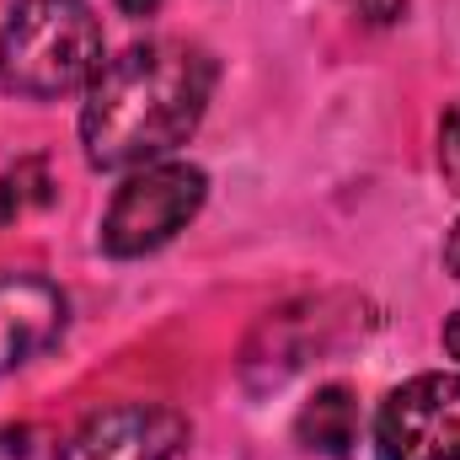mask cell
I'll return each instance as SVG.
<instances>
[{
	"label": "cell",
	"instance_id": "cell-14",
	"mask_svg": "<svg viewBox=\"0 0 460 460\" xmlns=\"http://www.w3.org/2000/svg\"><path fill=\"white\" fill-rule=\"evenodd\" d=\"M445 348H450V358H460V311L445 322Z\"/></svg>",
	"mask_w": 460,
	"mask_h": 460
},
{
	"label": "cell",
	"instance_id": "cell-6",
	"mask_svg": "<svg viewBox=\"0 0 460 460\" xmlns=\"http://www.w3.org/2000/svg\"><path fill=\"white\" fill-rule=\"evenodd\" d=\"M70 300L43 273H0V380L59 343Z\"/></svg>",
	"mask_w": 460,
	"mask_h": 460
},
{
	"label": "cell",
	"instance_id": "cell-5",
	"mask_svg": "<svg viewBox=\"0 0 460 460\" xmlns=\"http://www.w3.org/2000/svg\"><path fill=\"white\" fill-rule=\"evenodd\" d=\"M193 429L177 407L161 402H123L92 412L70 439L59 460H177L188 450Z\"/></svg>",
	"mask_w": 460,
	"mask_h": 460
},
{
	"label": "cell",
	"instance_id": "cell-11",
	"mask_svg": "<svg viewBox=\"0 0 460 460\" xmlns=\"http://www.w3.org/2000/svg\"><path fill=\"white\" fill-rule=\"evenodd\" d=\"M358 16L375 22V27H391V22L407 16V0H358Z\"/></svg>",
	"mask_w": 460,
	"mask_h": 460
},
{
	"label": "cell",
	"instance_id": "cell-13",
	"mask_svg": "<svg viewBox=\"0 0 460 460\" xmlns=\"http://www.w3.org/2000/svg\"><path fill=\"white\" fill-rule=\"evenodd\" d=\"M113 5L123 11V16H150V11H155L161 0H113Z\"/></svg>",
	"mask_w": 460,
	"mask_h": 460
},
{
	"label": "cell",
	"instance_id": "cell-10",
	"mask_svg": "<svg viewBox=\"0 0 460 460\" xmlns=\"http://www.w3.org/2000/svg\"><path fill=\"white\" fill-rule=\"evenodd\" d=\"M439 172H445V182L460 193V102L439 118Z\"/></svg>",
	"mask_w": 460,
	"mask_h": 460
},
{
	"label": "cell",
	"instance_id": "cell-12",
	"mask_svg": "<svg viewBox=\"0 0 460 460\" xmlns=\"http://www.w3.org/2000/svg\"><path fill=\"white\" fill-rule=\"evenodd\" d=\"M445 268L460 279V220H456V230H450V241H445Z\"/></svg>",
	"mask_w": 460,
	"mask_h": 460
},
{
	"label": "cell",
	"instance_id": "cell-7",
	"mask_svg": "<svg viewBox=\"0 0 460 460\" xmlns=\"http://www.w3.org/2000/svg\"><path fill=\"white\" fill-rule=\"evenodd\" d=\"M295 439L311 450V456H327V460H343L353 445H358V402L348 385H322L300 418H295Z\"/></svg>",
	"mask_w": 460,
	"mask_h": 460
},
{
	"label": "cell",
	"instance_id": "cell-4",
	"mask_svg": "<svg viewBox=\"0 0 460 460\" xmlns=\"http://www.w3.org/2000/svg\"><path fill=\"white\" fill-rule=\"evenodd\" d=\"M380 460H460V375H418L375 412Z\"/></svg>",
	"mask_w": 460,
	"mask_h": 460
},
{
	"label": "cell",
	"instance_id": "cell-9",
	"mask_svg": "<svg viewBox=\"0 0 460 460\" xmlns=\"http://www.w3.org/2000/svg\"><path fill=\"white\" fill-rule=\"evenodd\" d=\"M0 460H59V439L38 423H5L0 429Z\"/></svg>",
	"mask_w": 460,
	"mask_h": 460
},
{
	"label": "cell",
	"instance_id": "cell-1",
	"mask_svg": "<svg viewBox=\"0 0 460 460\" xmlns=\"http://www.w3.org/2000/svg\"><path fill=\"white\" fill-rule=\"evenodd\" d=\"M215 54L182 38H145L97 70L81 108V145L97 172H139L182 150L215 97Z\"/></svg>",
	"mask_w": 460,
	"mask_h": 460
},
{
	"label": "cell",
	"instance_id": "cell-2",
	"mask_svg": "<svg viewBox=\"0 0 460 460\" xmlns=\"http://www.w3.org/2000/svg\"><path fill=\"white\" fill-rule=\"evenodd\" d=\"M102 65V22L86 0H22L0 27V86L27 102L86 92Z\"/></svg>",
	"mask_w": 460,
	"mask_h": 460
},
{
	"label": "cell",
	"instance_id": "cell-3",
	"mask_svg": "<svg viewBox=\"0 0 460 460\" xmlns=\"http://www.w3.org/2000/svg\"><path fill=\"white\" fill-rule=\"evenodd\" d=\"M209 199V177L188 161H155L123 177V188L113 193L97 241L108 257H150L166 241H177V230L193 226V215Z\"/></svg>",
	"mask_w": 460,
	"mask_h": 460
},
{
	"label": "cell",
	"instance_id": "cell-8",
	"mask_svg": "<svg viewBox=\"0 0 460 460\" xmlns=\"http://www.w3.org/2000/svg\"><path fill=\"white\" fill-rule=\"evenodd\" d=\"M49 199H54V188H49V177H43V161H22L16 172L0 177V226L22 220L27 204H49Z\"/></svg>",
	"mask_w": 460,
	"mask_h": 460
}]
</instances>
